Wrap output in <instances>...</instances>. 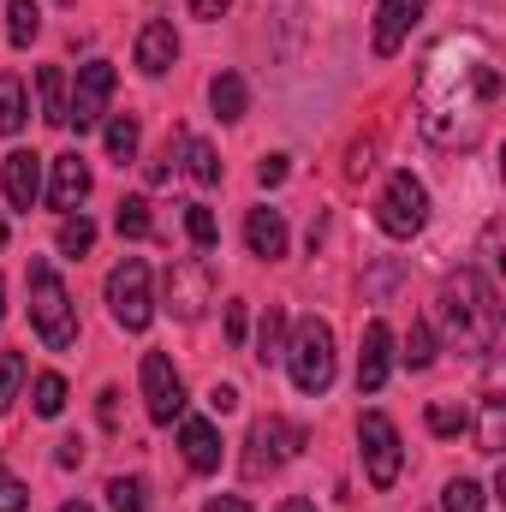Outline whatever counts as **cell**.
Listing matches in <instances>:
<instances>
[{
    "instance_id": "30",
    "label": "cell",
    "mask_w": 506,
    "mask_h": 512,
    "mask_svg": "<svg viewBox=\"0 0 506 512\" xmlns=\"http://www.w3.org/2000/svg\"><path fill=\"white\" fill-rule=\"evenodd\" d=\"M108 507L114 512H149V489H143V477H114V483H108Z\"/></svg>"
},
{
    "instance_id": "47",
    "label": "cell",
    "mask_w": 506,
    "mask_h": 512,
    "mask_svg": "<svg viewBox=\"0 0 506 512\" xmlns=\"http://www.w3.org/2000/svg\"><path fill=\"white\" fill-rule=\"evenodd\" d=\"M0 316H6V280H0Z\"/></svg>"
},
{
    "instance_id": "20",
    "label": "cell",
    "mask_w": 506,
    "mask_h": 512,
    "mask_svg": "<svg viewBox=\"0 0 506 512\" xmlns=\"http://www.w3.org/2000/svg\"><path fill=\"white\" fill-rule=\"evenodd\" d=\"M280 358H286V310L268 304V316L256 322V364L268 370V364H280Z\"/></svg>"
},
{
    "instance_id": "2",
    "label": "cell",
    "mask_w": 506,
    "mask_h": 512,
    "mask_svg": "<svg viewBox=\"0 0 506 512\" xmlns=\"http://www.w3.org/2000/svg\"><path fill=\"white\" fill-rule=\"evenodd\" d=\"M441 322H447L453 346L471 352V358H489L501 346V298H495L483 268H459L441 286Z\"/></svg>"
},
{
    "instance_id": "44",
    "label": "cell",
    "mask_w": 506,
    "mask_h": 512,
    "mask_svg": "<svg viewBox=\"0 0 506 512\" xmlns=\"http://www.w3.org/2000/svg\"><path fill=\"white\" fill-rule=\"evenodd\" d=\"M203 512H251V501L245 495H221V501H209Z\"/></svg>"
},
{
    "instance_id": "45",
    "label": "cell",
    "mask_w": 506,
    "mask_h": 512,
    "mask_svg": "<svg viewBox=\"0 0 506 512\" xmlns=\"http://www.w3.org/2000/svg\"><path fill=\"white\" fill-rule=\"evenodd\" d=\"M280 512H316V501H304V495H292V501H280Z\"/></svg>"
},
{
    "instance_id": "7",
    "label": "cell",
    "mask_w": 506,
    "mask_h": 512,
    "mask_svg": "<svg viewBox=\"0 0 506 512\" xmlns=\"http://www.w3.org/2000/svg\"><path fill=\"white\" fill-rule=\"evenodd\" d=\"M358 447H364V471L376 489H393L399 483V465H405V447H399V429L387 411H364L358 417Z\"/></svg>"
},
{
    "instance_id": "14",
    "label": "cell",
    "mask_w": 506,
    "mask_h": 512,
    "mask_svg": "<svg viewBox=\"0 0 506 512\" xmlns=\"http://www.w3.org/2000/svg\"><path fill=\"white\" fill-rule=\"evenodd\" d=\"M0 191H6L12 209H30L42 197V155L36 149H12L6 167H0Z\"/></svg>"
},
{
    "instance_id": "40",
    "label": "cell",
    "mask_w": 506,
    "mask_h": 512,
    "mask_svg": "<svg viewBox=\"0 0 506 512\" xmlns=\"http://www.w3.org/2000/svg\"><path fill=\"white\" fill-rule=\"evenodd\" d=\"M54 465H60V471L84 465V441H78V435H66V441H60V453H54Z\"/></svg>"
},
{
    "instance_id": "6",
    "label": "cell",
    "mask_w": 506,
    "mask_h": 512,
    "mask_svg": "<svg viewBox=\"0 0 506 512\" xmlns=\"http://www.w3.org/2000/svg\"><path fill=\"white\" fill-rule=\"evenodd\" d=\"M423 221H429V191H423V179L393 173L387 191H381V203H376V227L387 239H417Z\"/></svg>"
},
{
    "instance_id": "24",
    "label": "cell",
    "mask_w": 506,
    "mask_h": 512,
    "mask_svg": "<svg viewBox=\"0 0 506 512\" xmlns=\"http://www.w3.org/2000/svg\"><path fill=\"white\" fill-rule=\"evenodd\" d=\"M6 36H12V48H30L42 36V6L36 0H6Z\"/></svg>"
},
{
    "instance_id": "8",
    "label": "cell",
    "mask_w": 506,
    "mask_h": 512,
    "mask_svg": "<svg viewBox=\"0 0 506 512\" xmlns=\"http://www.w3.org/2000/svg\"><path fill=\"white\" fill-rule=\"evenodd\" d=\"M108 102H114V66H108V60L78 66V84H72V96H66V126L96 131L102 114H108Z\"/></svg>"
},
{
    "instance_id": "38",
    "label": "cell",
    "mask_w": 506,
    "mask_h": 512,
    "mask_svg": "<svg viewBox=\"0 0 506 512\" xmlns=\"http://www.w3.org/2000/svg\"><path fill=\"white\" fill-rule=\"evenodd\" d=\"M209 411H221V417H227V411H239V387L215 382V387H209Z\"/></svg>"
},
{
    "instance_id": "21",
    "label": "cell",
    "mask_w": 506,
    "mask_h": 512,
    "mask_svg": "<svg viewBox=\"0 0 506 512\" xmlns=\"http://www.w3.org/2000/svg\"><path fill=\"white\" fill-rule=\"evenodd\" d=\"M30 120V102H24V78L18 72H0V131L6 137H18Z\"/></svg>"
},
{
    "instance_id": "3",
    "label": "cell",
    "mask_w": 506,
    "mask_h": 512,
    "mask_svg": "<svg viewBox=\"0 0 506 512\" xmlns=\"http://www.w3.org/2000/svg\"><path fill=\"white\" fill-rule=\"evenodd\" d=\"M24 286H30V328L48 352H72L78 346V304L66 292V280L54 274L48 256H30L24 268Z\"/></svg>"
},
{
    "instance_id": "10",
    "label": "cell",
    "mask_w": 506,
    "mask_h": 512,
    "mask_svg": "<svg viewBox=\"0 0 506 512\" xmlns=\"http://www.w3.org/2000/svg\"><path fill=\"white\" fill-rule=\"evenodd\" d=\"M143 411L149 423H173L185 411V382L167 352H143Z\"/></svg>"
},
{
    "instance_id": "37",
    "label": "cell",
    "mask_w": 506,
    "mask_h": 512,
    "mask_svg": "<svg viewBox=\"0 0 506 512\" xmlns=\"http://www.w3.org/2000/svg\"><path fill=\"white\" fill-rule=\"evenodd\" d=\"M286 155H262V167H256V185H286Z\"/></svg>"
},
{
    "instance_id": "32",
    "label": "cell",
    "mask_w": 506,
    "mask_h": 512,
    "mask_svg": "<svg viewBox=\"0 0 506 512\" xmlns=\"http://www.w3.org/2000/svg\"><path fill=\"white\" fill-rule=\"evenodd\" d=\"M483 483H471V477H453L447 483V495H441V512H483Z\"/></svg>"
},
{
    "instance_id": "46",
    "label": "cell",
    "mask_w": 506,
    "mask_h": 512,
    "mask_svg": "<svg viewBox=\"0 0 506 512\" xmlns=\"http://www.w3.org/2000/svg\"><path fill=\"white\" fill-rule=\"evenodd\" d=\"M60 512H96V507H84V501H66V507H60Z\"/></svg>"
},
{
    "instance_id": "33",
    "label": "cell",
    "mask_w": 506,
    "mask_h": 512,
    "mask_svg": "<svg viewBox=\"0 0 506 512\" xmlns=\"http://www.w3.org/2000/svg\"><path fill=\"white\" fill-rule=\"evenodd\" d=\"M411 370H429L435 364V328L429 322H411V340H405V352H399Z\"/></svg>"
},
{
    "instance_id": "25",
    "label": "cell",
    "mask_w": 506,
    "mask_h": 512,
    "mask_svg": "<svg viewBox=\"0 0 506 512\" xmlns=\"http://www.w3.org/2000/svg\"><path fill=\"white\" fill-rule=\"evenodd\" d=\"M137 143H143V126H137L131 114H114V120H108V161H114V167L137 161Z\"/></svg>"
},
{
    "instance_id": "1",
    "label": "cell",
    "mask_w": 506,
    "mask_h": 512,
    "mask_svg": "<svg viewBox=\"0 0 506 512\" xmlns=\"http://www.w3.org/2000/svg\"><path fill=\"white\" fill-rule=\"evenodd\" d=\"M495 96H501L495 48H489V36L465 30V36H453V42L435 48L429 72L417 84V126H423L429 143H447V149L453 143H477Z\"/></svg>"
},
{
    "instance_id": "16",
    "label": "cell",
    "mask_w": 506,
    "mask_h": 512,
    "mask_svg": "<svg viewBox=\"0 0 506 512\" xmlns=\"http://www.w3.org/2000/svg\"><path fill=\"white\" fill-rule=\"evenodd\" d=\"M173 60H179V30H173L167 18H149V24L137 30V72L161 78Z\"/></svg>"
},
{
    "instance_id": "22",
    "label": "cell",
    "mask_w": 506,
    "mask_h": 512,
    "mask_svg": "<svg viewBox=\"0 0 506 512\" xmlns=\"http://www.w3.org/2000/svg\"><path fill=\"white\" fill-rule=\"evenodd\" d=\"M36 96H42V120L48 126H66V72L60 66H42L36 72Z\"/></svg>"
},
{
    "instance_id": "49",
    "label": "cell",
    "mask_w": 506,
    "mask_h": 512,
    "mask_svg": "<svg viewBox=\"0 0 506 512\" xmlns=\"http://www.w3.org/2000/svg\"><path fill=\"white\" fill-rule=\"evenodd\" d=\"M60 6H72V0H60Z\"/></svg>"
},
{
    "instance_id": "48",
    "label": "cell",
    "mask_w": 506,
    "mask_h": 512,
    "mask_svg": "<svg viewBox=\"0 0 506 512\" xmlns=\"http://www.w3.org/2000/svg\"><path fill=\"white\" fill-rule=\"evenodd\" d=\"M0 245H6V215H0Z\"/></svg>"
},
{
    "instance_id": "12",
    "label": "cell",
    "mask_w": 506,
    "mask_h": 512,
    "mask_svg": "<svg viewBox=\"0 0 506 512\" xmlns=\"http://www.w3.org/2000/svg\"><path fill=\"white\" fill-rule=\"evenodd\" d=\"M48 173H54V179H48V203H54L60 215H72V209L90 197V161H84L78 149H66V155L48 161Z\"/></svg>"
},
{
    "instance_id": "36",
    "label": "cell",
    "mask_w": 506,
    "mask_h": 512,
    "mask_svg": "<svg viewBox=\"0 0 506 512\" xmlns=\"http://www.w3.org/2000/svg\"><path fill=\"white\" fill-rule=\"evenodd\" d=\"M24 507H30V489L0 465V512H24Z\"/></svg>"
},
{
    "instance_id": "19",
    "label": "cell",
    "mask_w": 506,
    "mask_h": 512,
    "mask_svg": "<svg viewBox=\"0 0 506 512\" xmlns=\"http://www.w3.org/2000/svg\"><path fill=\"white\" fill-rule=\"evenodd\" d=\"M209 108H215V120H245L251 114V90H245V78L239 72H215L209 78Z\"/></svg>"
},
{
    "instance_id": "43",
    "label": "cell",
    "mask_w": 506,
    "mask_h": 512,
    "mask_svg": "<svg viewBox=\"0 0 506 512\" xmlns=\"http://www.w3.org/2000/svg\"><path fill=\"white\" fill-rule=\"evenodd\" d=\"M227 6H233V0H191V12H197V18H209V24H215Z\"/></svg>"
},
{
    "instance_id": "17",
    "label": "cell",
    "mask_w": 506,
    "mask_h": 512,
    "mask_svg": "<svg viewBox=\"0 0 506 512\" xmlns=\"http://www.w3.org/2000/svg\"><path fill=\"white\" fill-rule=\"evenodd\" d=\"M179 447H185V465L191 471H221V459H227V447H221V435H215V423L209 417H185L179 423Z\"/></svg>"
},
{
    "instance_id": "18",
    "label": "cell",
    "mask_w": 506,
    "mask_h": 512,
    "mask_svg": "<svg viewBox=\"0 0 506 512\" xmlns=\"http://www.w3.org/2000/svg\"><path fill=\"white\" fill-rule=\"evenodd\" d=\"M245 251L262 256V262L286 256V221H280V209H251L245 215Z\"/></svg>"
},
{
    "instance_id": "5",
    "label": "cell",
    "mask_w": 506,
    "mask_h": 512,
    "mask_svg": "<svg viewBox=\"0 0 506 512\" xmlns=\"http://www.w3.org/2000/svg\"><path fill=\"white\" fill-rule=\"evenodd\" d=\"M108 310L126 334H143L155 322V298H149V262L143 256H126L114 274H108Z\"/></svg>"
},
{
    "instance_id": "11",
    "label": "cell",
    "mask_w": 506,
    "mask_h": 512,
    "mask_svg": "<svg viewBox=\"0 0 506 512\" xmlns=\"http://www.w3.org/2000/svg\"><path fill=\"white\" fill-rule=\"evenodd\" d=\"M298 447H304V429H298V423H286V417H262V423L251 429L245 471H251V477H262V471H274V465L298 459Z\"/></svg>"
},
{
    "instance_id": "23",
    "label": "cell",
    "mask_w": 506,
    "mask_h": 512,
    "mask_svg": "<svg viewBox=\"0 0 506 512\" xmlns=\"http://www.w3.org/2000/svg\"><path fill=\"white\" fill-rule=\"evenodd\" d=\"M179 155H185V173L197 185H221V155L203 143V137H179Z\"/></svg>"
},
{
    "instance_id": "41",
    "label": "cell",
    "mask_w": 506,
    "mask_h": 512,
    "mask_svg": "<svg viewBox=\"0 0 506 512\" xmlns=\"http://www.w3.org/2000/svg\"><path fill=\"white\" fill-rule=\"evenodd\" d=\"M143 173H149V185H167V173H173V143H167V155H155Z\"/></svg>"
},
{
    "instance_id": "15",
    "label": "cell",
    "mask_w": 506,
    "mask_h": 512,
    "mask_svg": "<svg viewBox=\"0 0 506 512\" xmlns=\"http://www.w3.org/2000/svg\"><path fill=\"white\" fill-rule=\"evenodd\" d=\"M423 6H429V0H381L376 6V54L381 60H393V54L405 48V36H411V24L423 18Z\"/></svg>"
},
{
    "instance_id": "9",
    "label": "cell",
    "mask_w": 506,
    "mask_h": 512,
    "mask_svg": "<svg viewBox=\"0 0 506 512\" xmlns=\"http://www.w3.org/2000/svg\"><path fill=\"white\" fill-rule=\"evenodd\" d=\"M209 298H215L209 262H203V256H179V262L167 268V310H173L179 322H197V316L209 310Z\"/></svg>"
},
{
    "instance_id": "31",
    "label": "cell",
    "mask_w": 506,
    "mask_h": 512,
    "mask_svg": "<svg viewBox=\"0 0 506 512\" xmlns=\"http://www.w3.org/2000/svg\"><path fill=\"white\" fill-rule=\"evenodd\" d=\"M185 233H191L197 251H215V245H221V227H215V215H209L203 203H185Z\"/></svg>"
},
{
    "instance_id": "28",
    "label": "cell",
    "mask_w": 506,
    "mask_h": 512,
    "mask_svg": "<svg viewBox=\"0 0 506 512\" xmlns=\"http://www.w3.org/2000/svg\"><path fill=\"white\" fill-rule=\"evenodd\" d=\"M96 245V221L90 215H66L60 221V256H90Z\"/></svg>"
},
{
    "instance_id": "35",
    "label": "cell",
    "mask_w": 506,
    "mask_h": 512,
    "mask_svg": "<svg viewBox=\"0 0 506 512\" xmlns=\"http://www.w3.org/2000/svg\"><path fill=\"white\" fill-rule=\"evenodd\" d=\"M18 382H24V358L18 352H0V411L18 399Z\"/></svg>"
},
{
    "instance_id": "4",
    "label": "cell",
    "mask_w": 506,
    "mask_h": 512,
    "mask_svg": "<svg viewBox=\"0 0 506 512\" xmlns=\"http://www.w3.org/2000/svg\"><path fill=\"white\" fill-rule=\"evenodd\" d=\"M286 370H292V387L298 393H328L334 387V328L304 316L286 340Z\"/></svg>"
},
{
    "instance_id": "26",
    "label": "cell",
    "mask_w": 506,
    "mask_h": 512,
    "mask_svg": "<svg viewBox=\"0 0 506 512\" xmlns=\"http://www.w3.org/2000/svg\"><path fill=\"white\" fill-rule=\"evenodd\" d=\"M30 405H36V417H60V411H66V376L42 370V376L30 382Z\"/></svg>"
},
{
    "instance_id": "13",
    "label": "cell",
    "mask_w": 506,
    "mask_h": 512,
    "mask_svg": "<svg viewBox=\"0 0 506 512\" xmlns=\"http://www.w3.org/2000/svg\"><path fill=\"white\" fill-rule=\"evenodd\" d=\"M393 376V328L370 322L364 328V346H358V393H381Z\"/></svg>"
},
{
    "instance_id": "42",
    "label": "cell",
    "mask_w": 506,
    "mask_h": 512,
    "mask_svg": "<svg viewBox=\"0 0 506 512\" xmlns=\"http://www.w3.org/2000/svg\"><path fill=\"white\" fill-rule=\"evenodd\" d=\"M96 411H102V423L114 429V423H120V393H114V387H102V405H96Z\"/></svg>"
},
{
    "instance_id": "39",
    "label": "cell",
    "mask_w": 506,
    "mask_h": 512,
    "mask_svg": "<svg viewBox=\"0 0 506 512\" xmlns=\"http://www.w3.org/2000/svg\"><path fill=\"white\" fill-rule=\"evenodd\" d=\"M245 328H251V310L245 304H227V340L233 346H245Z\"/></svg>"
},
{
    "instance_id": "29",
    "label": "cell",
    "mask_w": 506,
    "mask_h": 512,
    "mask_svg": "<svg viewBox=\"0 0 506 512\" xmlns=\"http://www.w3.org/2000/svg\"><path fill=\"white\" fill-rule=\"evenodd\" d=\"M114 227H120V239H149V233H155L149 203H143V197H126V203L114 209Z\"/></svg>"
},
{
    "instance_id": "34",
    "label": "cell",
    "mask_w": 506,
    "mask_h": 512,
    "mask_svg": "<svg viewBox=\"0 0 506 512\" xmlns=\"http://www.w3.org/2000/svg\"><path fill=\"white\" fill-rule=\"evenodd\" d=\"M429 429H435L441 441L465 435V405H447V399H435V405H429Z\"/></svg>"
},
{
    "instance_id": "27",
    "label": "cell",
    "mask_w": 506,
    "mask_h": 512,
    "mask_svg": "<svg viewBox=\"0 0 506 512\" xmlns=\"http://www.w3.org/2000/svg\"><path fill=\"white\" fill-rule=\"evenodd\" d=\"M501 423H506V399L489 393L483 399V423H477V453H489V459L501 453Z\"/></svg>"
}]
</instances>
